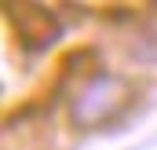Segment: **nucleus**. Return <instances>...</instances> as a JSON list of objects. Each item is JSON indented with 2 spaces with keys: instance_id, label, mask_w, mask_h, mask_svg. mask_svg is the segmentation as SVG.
<instances>
[{
  "instance_id": "obj_1",
  "label": "nucleus",
  "mask_w": 157,
  "mask_h": 150,
  "mask_svg": "<svg viewBox=\"0 0 157 150\" xmlns=\"http://www.w3.org/2000/svg\"><path fill=\"white\" fill-rule=\"evenodd\" d=\"M135 88L124 73L113 70H95L80 81V88L70 95V124L80 132H95L113 124L121 113L132 106Z\"/></svg>"
},
{
  "instance_id": "obj_2",
  "label": "nucleus",
  "mask_w": 157,
  "mask_h": 150,
  "mask_svg": "<svg viewBox=\"0 0 157 150\" xmlns=\"http://www.w3.org/2000/svg\"><path fill=\"white\" fill-rule=\"evenodd\" d=\"M11 15V22H15V30H18V40H22V48L26 51H44V48H51L55 40L62 37V22L55 18V11L51 7H44V4H33V0H26V11L18 7H11L7 11Z\"/></svg>"
},
{
  "instance_id": "obj_3",
  "label": "nucleus",
  "mask_w": 157,
  "mask_h": 150,
  "mask_svg": "<svg viewBox=\"0 0 157 150\" xmlns=\"http://www.w3.org/2000/svg\"><path fill=\"white\" fill-rule=\"evenodd\" d=\"M154 4H157V0H154Z\"/></svg>"
}]
</instances>
